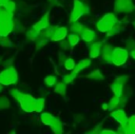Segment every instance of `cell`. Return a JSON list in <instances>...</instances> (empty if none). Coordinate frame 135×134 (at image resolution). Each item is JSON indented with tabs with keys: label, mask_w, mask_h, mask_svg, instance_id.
<instances>
[{
	"label": "cell",
	"mask_w": 135,
	"mask_h": 134,
	"mask_svg": "<svg viewBox=\"0 0 135 134\" xmlns=\"http://www.w3.org/2000/svg\"><path fill=\"white\" fill-rule=\"evenodd\" d=\"M44 104H45V99L44 98H37L36 102H35V112L37 113H41L42 110L44 109Z\"/></svg>",
	"instance_id": "cell-20"
},
{
	"label": "cell",
	"mask_w": 135,
	"mask_h": 134,
	"mask_svg": "<svg viewBox=\"0 0 135 134\" xmlns=\"http://www.w3.org/2000/svg\"><path fill=\"white\" fill-rule=\"evenodd\" d=\"M121 126V125H120ZM123 133L127 134H135V115H131L128 117V121L124 126H121Z\"/></svg>",
	"instance_id": "cell-11"
},
{
	"label": "cell",
	"mask_w": 135,
	"mask_h": 134,
	"mask_svg": "<svg viewBox=\"0 0 135 134\" xmlns=\"http://www.w3.org/2000/svg\"><path fill=\"white\" fill-rule=\"evenodd\" d=\"M51 128H52V131L54 132V133H56V134H61V133H63V125H62V122L58 119L55 123H53L52 126H51Z\"/></svg>",
	"instance_id": "cell-21"
},
{
	"label": "cell",
	"mask_w": 135,
	"mask_h": 134,
	"mask_svg": "<svg viewBox=\"0 0 135 134\" xmlns=\"http://www.w3.org/2000/svg\"><path fill=\"white\" fill-rule=\"evenodd\" d=\"M83 28H84V27H83V25H82L81 23H78L77 21L72 22V25H71V31H72V33H75V34H77V35H80Z\"/></svg>",
	"instance_id": "cell-22"
},
{
	"label": "cell",
	"mask_w": 135,
	"mask_h": 134,
	"mask_svg": "<svg viewBox=\"0 0 135 134\" xmlns=\"http://www.w3.org/2000/svg\"><path fill=\"white\" fill-rule=\"evenodd\" d=\"M127 47H128V50H133V49H135V41H134L133 39H129V40L127 41Z\"/></svg>",
	"instance_id": "cell-31"
},
{
	"label": "cell",
	"mask_w": 135,
	"mask_h": 134,
	"mask_svg": "<svg viewBox=\"0 0 135 134\" xmlns=\"http://www.w3.org/2000/svg\"><path fill=\"white\" fill-rule=\"evenodd\" d=\"M131 57L135 60V49H133V50H131Z\"/></svg>",
	"instance_id": "cell-34"
},
{
	"label": "cell",
	"mask_w": 135,
	"mask_h": 134,
	"mask_svg": "<svg viewBox=\"0 0 135 134\" xmlns=\"http://www.w3.org/2000/svg\"><path fill=\"white\" fill-rule=\"evenodd\" d=\"M21 106V109L24 112H34L35 110V102H36V98H34L33 96L28 95V94H24L22 93L20 95V97L17 99Z\"/></svg>",
	"instance_id": "cell-5"
},
{
	"label": "cell",
	"mask_w": 135,
	"mask_h": 134,
	"mask_svg": "<svg viewBox=\"0 0 135 134\" xmlns=\"http://www.w3.org/2000/svg\"><path fill=\"white\" fill-rule=\"evenodd\" d=\"M111 117L114 118L119 125L124 126L128 121V116L126 114V112L121 109H117V110H112L111 112Z\"/></svg>",
	"instance_id": "cell-8"
},
{
	"label": "cell",
	"mask_w": 135,
	"mask_h": 134,
	"mask_svg": "<svg viewBox=\"0 0 135 134\" xmlns=\"http://www.w3.org/2000/svg\"><path fill=\"white\" fill-rule=\"evenodd\" d=\"M47 26H49V12L45 13V14L32 26V28H33L34 31L40 33L41 31H44Z\"/></svg>",
	"instance_id": "cell-9"
},
{
	"label": "cell",
	"mask_w": 135,
	"mask_h": 134,
	"mask_svg": "<svg viewBox=\"0 0 135 134\" xmlns=\"http://www.w3.org/2000/svg\"><path fill=\"white\" fill-rule=\"evenodd\" d=\"M26 37H27L30 40L34 41V40H36V39L39 37V33H38V32H36V31H34L33 28H31V30L26 33Z\"/></svg>",
	"instance_id": "cell-28"
},
{
	"label": "cell",
	"mask_w": 135,
	"mask_h": 134,
	"mask_svg": "<svg viewBox=\"0 0 135 134\" xmlns=\"http://www.w3.org/2000/svg\"><path fill=\"white\" fill-rule=\"evenodd\" d=\"M116 131H113V130H108V129H104V130H101V132L100 133H102V134H108V133H111V134H113V133H115Z\"/></svg>",
	"instance_id": "cell-33"
},
{
	"label": "cell",
	"mask_w": 135,
	"mask_h": 134,
	"mask_svg": "<svg viewBox=\"0 0 135 134\" xmlns=\"http://www.w3.org/2000/svg\"><path fill=\"white\" fill-rule=\"evenodd\" d=\"M58 59H59V62H61V63H64V60L66 59V56H65V54L60 52V53L58 54Z\"/></svg>",
	"instance_id": "cell-32"
},
{
	"label": "cell",
	"mask_w": 135,
	"mask_h": 134,
	"mask_svg": "<svg viewBox=\"0 0 135 134\" xmlns=\"http://www.w3.org/2000/svg\"><path fill=\"white\" fill-rule=\"evenodd\" d=\"M102 109H103L104 111H108V110H109V107H108V103H107V104H102Z\"/></svg>",
	"instance_id": "cell-35"
},
{
	"label": "cell",
	"mask_w": 135,
	"mask_h": 134,
	"mask_svg": "<svg viewBox=\"0 0 135 134\" xmlns=\"http://www.w3.org/2000/svg\"><path fill=\"white\" fill-rule=\"evenodd\" d=\"M18 80V73L15 68L8 66L0 72V83L2 85H12Z\"/></svg>",
	"instance_id": "cell-3"
},
{
	"label": "cell",
	"mask_w": 135,
	"mask_h": 134,
	"mask_svg": "<svg viewBox=\"0 0 135 134\" xmlns=\"http://www.w3.org/2000/svg\"><path fill=\"white\" fill-rule=\"evenodd\" d=\"M40 119H41V122L42 123H44L46 126H50V127L58 120L57 117H55L54 115H52L50 113H42L41 116H40Z\"/></svg>",
	"instance_id": "cell-16"
},
{
	"label": "cell",
	"mask_w": 135,
	"mask_h": 134,
	"mask_svg": "<svg viewBox=\"0 0 135 134\" xmlns=\"http://www.w3.org/2000/svg\"><path fill=\"white\" fill-rule=\"evenodd\" d=\"M9 93H11V95H12L16 100H17V99L20 97V95L22 94V92H20L18 89H12V90L9 91Z\"/></svg>",
	"instance_id": "cell-30"
},
{
	"label": "cell",
	"mask_w": 135,
	"mask_h": 134,
	"mask_svg": "<svg viewBox=\"0 0 135 134\" xmlns=\"http://www.w3.org/2000/svg\"><path fill=\"white\" fill-rule=\"evenodd\" d=\"M76 76H77V73H75V72L71 71V73H69V74H66V75H64V76H63L62 81H64L66 84H68V83H71V82L76 78Z\"/></svg>",
	"instance_id": "cell-24"
},
{
	"label": "cell",
	"mask_w": 135,
	"mask_h": 134,
	"mask_svg": "<svg viewBox=\"0 0 135 134\" xmlns=\"http://www.w3.org/2000/svg\"><path fill=\"white\" fill-rule=\"evenodd\" d=\"M90 64H91V58H83V59L79 60V62H78L77 64H75L74 69H73L72 71L78 74V73H79V72H81L82 70L86 69Z\"/></svg>",
	"instance_id": "cell-15"
},
{
	"label": "cell",
	"mask_w": 135,
	"mask_h": 134,
	"mask_svg": "<svg viewBox=\"0 0 135 134\" xmlns=\"http://www.w3.org/2000/svg\"><path fill=\"white\" fill-rule=\"evenodd\" d=\"M132 24H133V26H134V28H135V20L132 22Z\"/></svg>",
	"instance_id": "cell-37"
},
{
	"label": "cell",
	"mask_w": 135,
	"mask_h": 134,
	"mask_svg": "<svg viewBox=\"0 0 135 134\" xmlns=\"http://www.w3.org/2000/svg\"><path fill=\"white\" fill-rule=\"evenodd\" d=\"M63 65H64V68H65L68 71H72V70L74 69V66H75V61H74L73 58H71V57L68 58V57H66V59L64 60Z\"/></svg>",
	"instance_id": "cell-25"
},
{
	"label": "cell",
	"mask_w": 135,
	"mask_h": 134,
	"mask_svg": "<svg viewBox=\"0 0 135 134\" xmlns=\"http://www.w3.org/2000/svg\"><path fill=\"white\" fill-rule=\"evenodd\" d=\"M128 80V77L127 76H118L112 83H111V90L112 92L114 93L115 96H118V97H121L122 96V92H123V87L126 84Z\"/></svg>",
	"instance_id": "cell-6"
},
{
	"label": "cell",
	"mask_w": 135,
	"mask_h": 134,
	"mask_svg": "<svg viewBox=\"0 0 135 134\" xmlns=\"http://www.w3.org/2000/svg\"><path fill=\"white\" fill-rule=\"evenodd\" d=\"M80 35H81L82 40L84 42H86V43H91V42H93L96 39V34L91 28H83Z\"/></svg>",
	"instance_id": "cell-13"
},
{
	"label": "cell",
	"mask_w": 135,
	"mask_h": 134,
	"mask_svg": "<svg viewBox=\"0 0 135 134\" xmlns=\"http://www.w3.org/2000/svg\"><path fill=\"white\" fill-rule=\"evenodd\" d=\"M44 82H45L46 85H49V87H53V85L56 84V82H57V78H56V76H54V75H47V76L44 78Z\"/></svg>",
	"instance_id": "cell-26"
},
{
	"label": "cell",
	"mask_w": 135,
	"mask_h": 134,
	"mask_svg": "<svg viewBox=\"0 0 135 134\" xmlns=\"http://www.w3.org/2000/svg\"><path fill=\"white\" fill-rule=\"evenodd\" d=\"M120 104V97H118V96H113L111 99H110V101L108 102V107H109V111H112V110H114L116 107H118Z\"/></svg>",
	"instance_id": "cell-19"
},
{
	"label": "cell",
	"mask_w": 135,
	"mask_h": 134,
	"mask_svg": "<svg viewBox=\"0 0 135 134\" xmlns=\"http://www.w3.org/2000/svg\"><path fill=\"white\" fill-rule=\"evenodd\" d=\"M9 107V100L5 96H0V110Z\"/></svg>",
	"instance_id": "cell-29"
},
{
	"label": "cell",
	"mask_w": 135,
	"mask_h": 134,
	"mask_svg": "<svg viewBox=\"0 0 135 134\" xmlns=\"http://www.w3.org/2000/svg\"><path fill=\"white\" fill-rule=\"evenodd\" d=\"M86 78L89 79H92V80H96V81H100V80H103V75L102 73L99 71V70H95L93 72H91L90 74L86 75Z\"/></svg>",
	"instance_id": "cell-17"
},
{
	"label": "cell",
	"mask_w": 135,
	"mask_h": 134,
	"mask_svg": "<svg viewBox=\"0 0 135 134\" xmlns=\"http://www.w3.org/2000/svg\"><path fill=\"white\" fill-rule=\"evenodd\" d=\"M113 47L110 44H104L101 46V60L105 63H111V54H112Z\"/></svg>",
	"instance_id": "cell-12"
},
{
	"label": "cell",
	"mask_w": 135,
	"mask_h": 134,
	"mask_svg": "<svg viewBox=\"0 0 135 134\" xmlns=\"http://www.w3.org/2000/svg\"><path fill=\"white\" fill-rule=\"evenodd\" d=\"M68 35V28L64 27V26H61V27H56L52 37H51V40L52 41H61L63 40Z\"/></svg>",
	"instance_id": "cell-10"
},
{
	"label": "cell",
	"mask_w": 135,
	"mask_h": 134,
	"mask_svg": "<svg viewBox=\"0 0 135 134\" xmlns=\"http://www.w3.org/2000/svg\"><path fill=\"white\" fill-rule=\"evenodd\" d=\"M114 9L118 13H131L134 9L132 0H115Z\"/></svg>",
	"instance_id": "cell-7"
},
{
	"label": "cell",
	"mask_w": 135,
	"mask_h": 134,
	"mask_svg": "<svg viewBox=\"0 0 135 134\" xmlns=\"http://www.w3.org/2000/svg\"><path fill=\"white\" fill-rule=\"evenodd\" d=\"M129 58V51L123 47H115L111 54V63L116 66H121Z\"/></svg>",
	"instance_id": "cell-2"
},
{
	"label": "cell",
	"mask_w": 135,
	"mask_h": 134,
	"mask_svg": "<svg viewBox=\"0 0 135 134\" xmlns=\"http://www.w3.org/2000/svg\"><path fill=\"white\" fill-rule=\"evenodd\" d=\"M79 40H80V38H79V36H78L77 34L72 33V34L69 35L68 42H69V44H70L71 46H75V45H77L78 42H79Z\"/></svg>",
	"instance_id": "cell-23"
},
{
	"label": "cell",
	"mask_w": 135,
	"mask_h": 134,
	"mask_svg": "<svg viewBox=\"0 0 135 134\" xmlns=\"http://www.w3.org/2000/svg\"><path fill=\"white\" fill-rule=\"evenodd\" d=\"M101 46L102 43L101 42H94L90 45V51H89V55L90 58H97L100 56L101 53Z\"/></svg>",
	"instance_id": "cell-14"
},
{
	"label": "cell",
	"mask_w": 135,
	"mask_h": 134,
	"mask_svg": "<svg viewBox=\"0 0 135 134\" xmlns=\"http://www.w3.org/2000/svg\"><path fill=\"white\" fill-rule=\"evenodd\" d=\"M55 92L59 95H64L66 92V83L64 81H60L57 82L55 85Z\"/></svg>",
	"instance_id": "cell-18"
},
{
	"label": "cell",
	"mask_w": 135,
	"mask_h": 134,
	"mask_svg": "<svg viewBox=\"0 0 135 134\" xmlns=\"http://www.w3.org/2000/svg\"><path fill=\"white\" fill-rule=\"evenodd\" d=\"M2 87H3V85H2V84H1V83H0V92H1V91H2Z\"/></svg>",
	"instance_id": "cell-36"
},
{
	"label": "cell",
	"mask_w": 135,
	"mask_h": 134,
	"mask_svg": "<svg viewBox=\"0 0 135 134\" xmlns=\"http://www.w3.org/2000/svg\"><path fill=\"white\" fill-rule=\"evenodd\" d=\"M120 30H121V26L119 25V24H115L111 30H109L108 32H107V36L108 37H111V36H115L116 34H118L119 32H120Z\"/></svg>",
	"instance_id": "cell-27"
},
{
	"label": "cell",
	"mask_w": 135,
	"mask_h": 134,
	"mask_svg": "<svg viewBox=\"0 0 135 134\" xmlns=\"http://www.w3.org/2000/svg\"><path fill=\"white\" fill-rule=\"evenodd\" d=\"M89 13V7L86 4H83L80 0H74V5H73V9L71 13V18H70V22H75L77 21L83 14H88Z\"/></svg>",
	"instance_id": "cell-4"
},
{
	"label": "cell",
	"mask_w": 135,
	"mask_h": 134,
	"mask_svg": "<svg viewBox=\"0 0 135 134\" xmlns=\"http://www.w3.org/2000/svg\"><path fill=\"white\" fill-rule=\"evenodd\" d=\"M117 23V17L113 13H108L103 15L96 23V27L101 33H107Z\"/></svg>",
	"instance_id": "cell-1"
}]
</instances>
